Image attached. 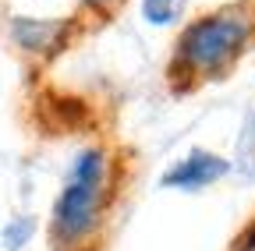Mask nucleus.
<instances>
[{
	"label": "nucleus",
	"instance_id": "39448f33",
	"mask_svg": "<svg viewBox=\"0 0 255 251\" xmlns=\"http://www.w3.org/2000/svg\"><path fill=\"white\" fill-rule=\"evenodd\" d=\"M32 234H36V219L32 216H14L11 223L4 227V237H0V251H21Z\"/></svg>",
	"mask_w": 255,
	"mask_h": 251
},
{
	"label": "nucleus",
	"instance_id": "423d86ee",
	"mask_svg": "<svg viewBox=\"0 0 255 251\" xmlns=\"http://www.w3.org/2000/svg\"><path fill=\"white\" fill-rule=\"evenodd\" d=\"M181 7H184V0H142V18L156 28H163V25L177 21Z\"/></svg>",
	"mask_w": 255,
	"mask_h": 251
},
{
	"label": "nucleus",
	"instance_id": "6e6552de",
	"mask_svg": "<svg viewBox=\"0 0 255 251\" xmlns=\"http://www.w3.org/2000/svg\"><path fill=\"white\" fill-rule=\"evenodd\" d=\"M85 7H92V11H100V14H107V11H114V7H121L124 0H82Z\"/></svg>",
	"mask_w": 255,
	"mask_h": 251
},
{
	"label": "nucleus",
	"instance_id": "f03ea898",
	"mask_svg": "<svg viewBox=\"0 0 255 251\" xmlns=\"http://www.w3.org/2000/svg\"><path fill=\"white\" fill-rule=\"evenodd\" d=\"M248 32H252V21L245 18V11H220L191 21L177 43V60L170 71L191 75V78H216L245 50Z\"/></svg>",
	"mask_w": 255,
	"mask_h": 251
},
{
	"label": "nucleus",
	"instance_id": "20e7f679",
	"mask_svg": "<svg viewBox=\"0 0 255 251\" xmlns=\"http://www.w3.org/2000/svg\"><path fill=\"white\" fill-rule=\"evenodd\" d=\"M71 25L68 21H50V18H11V39L36 57H53L64 50Z\"/></svg>",
	"mask_w": 255,
	"mask_h": 251
},
{
	"label": "nucleus",
	"instance_id": "f257e3e1",
	"mask_svg": "<svg viewBox=\"0 0 255 251\" xmlns=\"http://www.w3.org/2000/svg\"><path fill=\"white\" fill-rule=\"evenodd\" d=\"M107 209V152L82 149L53 202V241L57 248H82L103 223Z\"/></svg>",
	"mask_w": 255,
	"mask_h": 251
},
{
	"label": "nucleus",
	"instance_id": "0eeeda50",
	"mask_svg": "<svg viewBox=\"0 0 255 251\" xmlns=\"http://www.w3.org/2000/svg\"><path fill=\"white\" fill-rule=\"evenodd\" d=\"M238 170L245 177H255V117L245 120V131L238 138Z\"/></svg>",
	"mask_w": 255,
	"mask_h": 251
},
{
	"label": "nucleus",
	"instance_id": "7ed1b4c3",
	"mask_svg": "<svg viewBox=\"0 0 255 251\" xmlns=\"http://www.w3.org/2000/svg\"><path fill=\"white\" fill-rule=\"evenodd\" d=\"M227 170H231L227 160H220V156L199 149V152L184 156L181 163H174L163 177H159V184H163V187H177V191H199V187L216 184Z\"/></svg>",
	"mask_w": 255,
	"mask_h": 251
},
{
	"label": "nucleus",
	"instance_id": "1a4fd4ad",
	"mask_svg": "<svg viewBox=\"0 0 255 251\" xmlns=\"http://www.w3.org/2000/svg\"><path fill=\"white\" fill-rule=\"evenodd\" d=\"M238 251H255V234H252V237H248V241H245V244H241Z\"/></svg>",
	"mask_w": 255,
	"mask_h": 251
}]
</instances>
